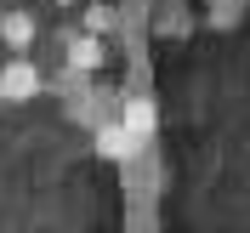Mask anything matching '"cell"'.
I'll list each match as a JSON object with an SVG mask.
<instances>
[{"label": "cell", "mask_w": 250, "mask_h": 233, "mask_svg": "<svg viewBox=\"0 0 250 233\" xmlns=\"http://www.w3.org/2000/svg\"><path fill=\"white\" fill-rule=\"evenodd\" d=\"M0 97H6V103H29V97H40V68H34L23 51L6 57V68H0Z\"/></svg>", "instance_id": "obj_2"}, {"label": "cell", "mask_w": 250, "mask_h": 233, "mask_svg": "<svg viewBox=\"0 0 250 233\" xmlns=\"http://www.w3.org/2000/svg\"><path fill=\"white\" fill-rule=\"evenodd\" d=\"M97 159H108V165H131V159L148 154V137L142 131H131L125 120H108V125H97Z\"/></svg>", "instance_id": "obj_1"}, {"label": "cell", "mask_w": 250, "mask_h": 233, "mask_svg": "<svg viewBox=\"0 0 250 233\" xmlns=\"http://www.w3.org/2000/svg\"><path fill=\"white\" fill-rule=\"evenodd\" d=\"M108 63V51H103V34H68V68H80V74H97Z\"/></svg>", "instance_id": "obj_4"}, {"label": "cell", "mask_w": 250, "mask_h": 233, "mask_svg": "<svg viewBox=\"0 0 250 233\" xmlns=\"http://www.w3.org/2000/svg\"><path fill=\"white\" fill-rule=\"evenodd\" d=\"M120 120L131 125V131H142V137H154V125H159L154 97H125V103H120Z\"/></svg>", "instance_id": "obj_5"}, {"label": "cell", "mask_w": 250, "mask_h": 233, "mask_svg": "<svg viewBox=\"0 0 250 233\" xmlns=\"http://www.w3.org/2000/svg\"><path fill=\"white\" fill-rule=\"evenodd\" d=\"M80 17H85V29H91V34H108L114 23H120V12H114V6H85Z\"/></svg>", "instance_id": "obj_6"}, {"label": "cell", "mask_w": 250, "mask_h": 233, "mask_svg": "<svg viewBox=\"0 0 250 233\" xmlns=\"http://www.w3.org/2000/svg\"><path fill=\"white\" fill-rule=\"evenodd\" d=\"M51 6H80V0H51Z\"/></svg>", "instance_id": "obj_7"}, {"label": "cell", "mask_w": 250, "mask_h": 233, "mask_svg": "<svg viewBox=\"0 0 250 233\" xmlns=\"http://www.w3.org/2000/svg\"><path fill=\"white\" fill-rule=\"evenodd\" d=\"M0 108H6V97H0Z\"/></svg>", "instance_id": "obj_8"}, {"label": "cell", "mask_w": 250, "mask_h": 233, "mask_svg": "<svg viewBox=\"0 0 250 233\" xmlns=\"http://www.w3.org/2000/svg\"><path fill=\"white\" fill-rule=\"evenodd\" d=\"M34 34H40V23H34L29 6H6V12H0V40H6L12 51H29Z\"/></svg>", "instance_id": "obj_3"}]
</instances>
